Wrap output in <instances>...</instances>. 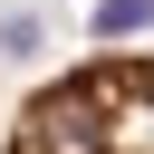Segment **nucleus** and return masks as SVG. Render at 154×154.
Segmentation results:
<instances>
[{
  "mask_svg": "<svg viewBox=\"0 0 154 154\" xmlns=\"http://www.w3.org/2000/svg\"><path fill=\"white\" fill-rule=\"evenodd\" d=\"M0 154H154V48H87L29 87Z\"/></svg>",
  "mask_w": 154,
  "mask_h": 154,
  "instance_id": "f257e3e1",
  "label": "nucleus"
},
{
  "mask_svg": "<svg viewBox=\"0 0 154 154\" xmlns=\"http://www.w3.org/2000/svg\"><path fill=\"white\" fill-rule=\"evenodd\" d=\"M135 10H154V0H135Z\"/></svg>",
  "mask_w": 154,
  "mask_h": 154,
  "instance_id": "f03ea898",
  "label": "nucleus"
}]
</instances>
